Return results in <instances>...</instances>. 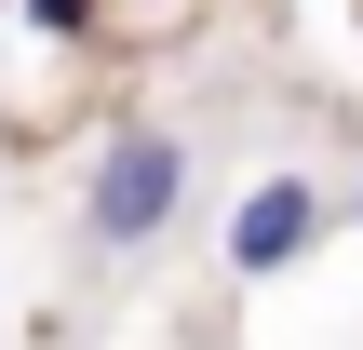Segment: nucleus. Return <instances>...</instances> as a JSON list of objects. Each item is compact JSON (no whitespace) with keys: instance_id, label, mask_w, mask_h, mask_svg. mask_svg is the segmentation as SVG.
Returning a JSON list of instances; mask_svg holds the SVG:
<instances>
[{"instance_id":"obj_1","label":"nucleus","mask_w":363,"mask_h":350,"mask_svg":"<svg viewBox=\"0 0 363 350\" xmlns=\"http://www.w3.org/2000/svg\"><path fill=\"white\" fill-rule=\"evenodd\" d=\"M189 202V148L162 121H135L108 162H94V243H162V216Z\"/></svg>"},{"instance_id":"obj_2","label":"nucleus","mask_w":363,"mask_h":350,"mask_svg":"<svg viewBox=\"0 0 363 350\" xmlns=\"http://www.w3.org/2000/svg\"><path fill=\"white\" fill-rule=\"evenodd\" d=\"M310 229H323V189H310V175H256V189L229 202V270L269 283V270L310 256Z\"/></svg>"},{"instance_id":"obj_3","label":"nucleus","mask_w":363,"mask_h":350,"mask_svg":"<svg viewBox=\"0 0 363 350\" xmlns=\"http://www.w3.org/2000/svg\"><path fill=\"white\" fill-rule=\"evenodd\" d=\"M27 13H40V27H54V40H67V27H81V0H27Z\"/></svg>"}]
</instances>
